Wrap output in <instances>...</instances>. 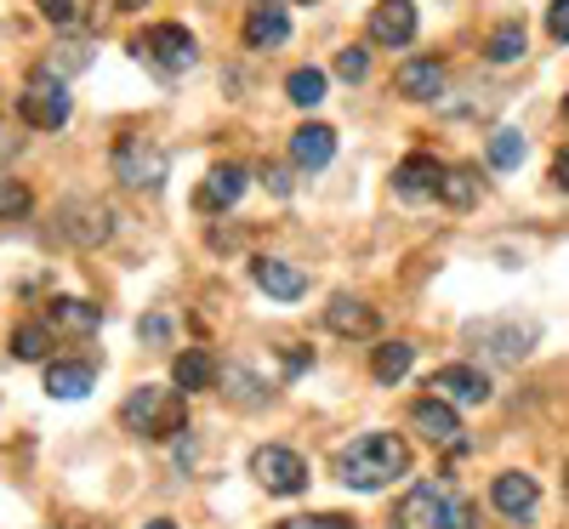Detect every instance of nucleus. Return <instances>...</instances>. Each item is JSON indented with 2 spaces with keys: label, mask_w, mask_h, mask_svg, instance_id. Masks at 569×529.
I'll use <instances>...</instances> for the list:
<instances>
[{
  "label": "nucleus",
  "mask_w": 569,
  "mask_h": 529,
  "mask_svg": "<svg viewBox=\"0 0 569 529\" xmlns=\"http://www.w3.org/2000/svg\"><path fill=\"white\" fill-rule=\"evenodd\" d=\"M34 211V194L23 182H0V222H12V217H29Z\"/></svg>",
  "instance_id": "nucleus-31"
},
{
  "label": "nucleus",
  "mask_w": 569,
  "mask_h": 529,
  "mask_svg": "<svg viewBox=\"0 0 569 529\" xmlns=\"http://www.w3.org/2000/svg\"><path fill=\"white\" fill-rule=\"evenodd\" d=\"M405 472H410V445L399 439V432H359L353 445L337 450V478L359 496H376V490L399 485Z\"/></svg>",
  "instance_id": "nucleus-1"
},
{
  "label": "nucleus",
  "mask_w": 569,
  "mask_h": 529,
  "mask_svg": "<svg viewBox=\"0 0 569 529\" xmlns=\"http://www.w3.org/2000/svg\"><path fill=\"white\" fill-rule=\"evenodd\" d=\"M552 182H558V188H569V142H563L558 160H552Z\"/></svg>",
  "instance_id": "nucleus-38"
},
{
  "label": "nucleus",
  "mask_w": 569,
  "mask_h": 529,
  "mask_svg": "<svg viewBox=\"0 0 569 529\" xmlns=\"http://www.w3.org/2000/svg\"><path fill=\"white\" fill-rule=\"evenodd\" d=\"M325 325L330 330H342V336H359V342H365V336H376V330H382V319H376V308L370 302H359V297H330V308H325Z\"/></svg>",
  "instance_id": "nucleus-19"
},
{
  "label": "nucleus",
  "mask_w": 569,
  "mask_h": 529,
  "mask_svg": "<svg viewBox=\"0 0 569 529\" xmlns=\"http://www.w3.org/2000/svg\"><path fill=\"white\" fill-rule=\"evenodd\" d=\"M563 120H569V91H563Z\"/></svg>",
  "instance_id": "nucleus-42"
},
{
  "label": "nucleus",
  "mask_w": 569,
  "mask_h": 529,
  "mask_svg": "<svg viewBox=\"0 0 569 529\" xmlns=\"http://www.w3.org/2000/svg\"><path fill=\"white\" fill-rule=\"evenodd\" d=\"M410 365H416L410 342H382V348H376V359H370V376L393 388V381H405V376H410Z\"/></svg>",
  "instance_id": "nucleus-26"
},
{
  "label": "nucleus",
  "mask_w": 569,
  "mask_h": 529,
  "mask_svg": "<svg viewBox=\"0 0 569 529\" xmlns=\"http://www.w3.org/2000/svg\"><path fill=\"white\" fill-rule=\"evenodd\" d=\"M114 7H126V12H137V7H149V0H114Z\"/></svg>",
  "instance_id": "nucleus-41"
},
{
  "label": "nucleus",
  "mask_w": 569,
  "mask_h": 529,
  "mask_svg": "<svg viewBox=\"0 0 569 529\" xmlns=\"http://www.w3.org/2000/svg\"><path fill=\"white\" fill-rule=\"evenodd\" d=\"M251 279H257V291H268L273 302H302L308 297V273L291 268V262H279V257H257Z\"/></svg>",
  "instance_id": "nucleus-14"
},
{
  "label": "nucleus",
  "mask_w": 569,
  "mask_h": 529,
  "mask_svg": "<svg viewBox=\"0 0 569 529\" xmlns=\"http://www.w3.org/2000/svg\"><path fill=\"white\" fill-rule=\"evenodd\" d=\"M12 154H18V137H12V131H7V126H0V166H7V160H12Z\"/></svg>",
  "instance_id": "nucleus-39"
},
{
  "label": "nucleus",
  "mask_w": 569,
  "mask_h": 529,
  "mask_svg": "<svg viewBox=\"0 0 569 529\" xmlns=\"http://www.w3.org/2000/svg\"><path fill=\"white\" fill-rule=\"evenodd\" d=\"M217 359L206 353V348H188V353H177L171 359V381H177V393H206V388H217Z\"/></svg>",
  "instance_id": "nucleus-21"
},
{
  "label": "nucleus",
  "mask_w": 569,
  "mask_h": 529,
  "mask_svg": "<svg viewBox=\"0 0 569 529\" xmlns=\"http://www.w3.org/2000/svg\"><path fill=\"white\" fill-rule=\"evenodd\" d=\"M410 427L421 432L427 445H439V450H456V456L467 450L461 416H456V410H450V399H439V393H433V399H416V405H410Z\"/></svg>",
  "instance_id": "nucleus-8"
},
{
  "label": "nucleus",
  "mask_w": 569,
  "mask_h": 529,
  "mask_svg": "<svg viewBox=\"0 0 569 529\" xmlns=\"http://www.w3.org/2000/svg\"><path fill=\"white\" fill-rule=\"evenodd\" d=\"M114 177L126 188H160L166 182V154L142 137H126V142H114Z\"/></svg>",
  "instance_id": "nucleus-9"
},
{
  "label": "nucleus",
  "mask_w": 569,
  "mask_h": 529,
  "mask_svg": "<svg viewBox=\"0 0 569 529\" xmlns=\"http://www.w3.org/2000/svg\"><path fill=\"white\" fill-rule=\"evenodd\" d=\"M120 416H126L131 432H142V439H177V432L188 427L182 393H160V388H137V393L126 399Z\"/></svg>",
  "instance_id": "nucleus-4"
},
{
  "label": "nucleus",
  "mask_w": 569,
  "mask_h": 529,
  "mask_svg": "<svg viewBox=\"0 0 569 529\" xmlns=\"http://www.w3.org/2000/svg\"><path fill=\"white\" fill-rule=\"evenodd\" d=\"M86 58H91V46H58V52L46 58V69H52V74L63 80V74H80V69H86Z\"/></svg>",
  "instance_id": "nucleus-32"
},
{
  "label": "nucleus",
  "mask_w": 569,
  "mask_h": 529,
  "mask_svg": "<svg viewBox=\"0 0 569 529\" xmlns=\"http://www.w3.org/2000/svg\"><path fill=\"white\" fill-rule=\"evenodd\" d=\"M563 496H569V467H563Z\"/></svg>",
  "instance_id": "nucleus-43"
},
{
  "label": "nucleus",
  "mask_w": 569,
  "mask_h": 529,
  "mask_svg": "<svg viewBox=\"0 0 569 529\" xmlns=\"http://www.w3.org/2000/svg\"><path fill=\"white\" fill-rule=\"evenodd\" d=\"M284 91H291V103L313 109V103L325 98V74H319V69H297L291 80H284Z\"/></svg>",
  "instance_id": "nucleus-30"
},
{
  "label": "nucleus",
  "mask_w": 569,
  "mask_h": 529,
  "mask_svg": "<svg viewBox=\"0 0 569 529\" xmlns=\"http://www.w3.org/2000/svg\"><path fill=\"white\" fill-rule=\"evenodd\" d=\"M370 40L376 46H410L416 40V7L410 0H376L370 7Z\"/></svg>",
  "instance_id": "nucleus-16"
},
{
  "label": "nucleus",
  "mask_w": 569,
  "mask_h": 529,
  "mask_svg": "<svg viewBox=\"0 0 569 529\" xmlns=\"http://www.w3.org/2000/svg\"><path fill=\"white\" fill-rule=\"evenodd\" d=\"M18 114H23V126H34V131H63V126H69V114H74V98H69V86L40 63V69L23 80Z\"/></svg>",
  "instance_id": "nucleus-3"
},
{
  "label": "nucleus",
  "mask_w": 569,
  "mask_h": 529,
  "mask_svg": "<svg viewBox=\"0 0 569 529\" xmlns=\"http://www.w3.org/2000/svg\"><path fill=\"white\" fill-rule=\"evenodd\" d=\"M439 200L450 211H472L485 200V177L472 171V166H445V182H439Z\"/></svg>",
  "instance_id": "nucleus-22"
},
{
  "label": "nucleus",
  "mask_w": 569,
  "mask_h": 529,
  "mask_svg": "<svg viewBox=\"0 0 569 529\" xmlns=\"http://www.w3.org/2000/svg\"><path fill=\"white\" fill-rule=\"evenodd\" d=\"M439 91H445V63H439V58H410V63H399V98L433 103Z\"/></svg>",
  "instance_id": "nucleus-18"
},
{
  "label": "nucleus",
  "mask_w": 569,
  "mask_h": 529,
  "mask_svg": "<svg viewBox=\"0 0 569 529\" xmlns=\"http://www.w3.org/2000/svg\"><path fill=\"white\" fill-rule=\"evenodd\" d=\"M472 342H479L485 353L518 365V359H530L536 353V325H518V319H501V325H479L472 330Z\"/></svg>",
  "instance_id": "nucleus-10"
},
{
  "label": "nucleus",
  "mask_w": 569,
  "mask_h": 529,
  "mask_svg": "<svg viewBox=\"0 0 569 529\" xmlns=\"http://www.w3.org/2000/svg\"><path fill=\"white\" fill-rule=\"evenodd\" d=\"M251 472L268 496H302L308 490V461L291 450V445H262L251 456Z\"/></svg>",
  "instance_id": "nucleus-6"
},
{
  "label": "nucleus",
  "mask_w": 569,
  "mask_h": 529,
  "mask_svg": "<svg viewBox=\"0 0 569 529\" xmlns=\"http://www.w3.org/2000/svg\"><path fill=\"white\" fill-rule=\"evenodd\" d=\"M233 200H246V171L240 166H211L194 188V206L217 217V211H233Z\"/></svg>",
  "instance_id": "nucleus-15"
},
{
  "label": "nucleus",
  "mask_w": 569,
  "mask_h": 529,
  "mask_svg": "<svg viewBox=\"0 0 569 529\" xmlns=\"http://www.w3.org/2000/svg\"><path fill=\"white\" fill-rule=\"evenodd\" d=\"M439 182H445V166L433 154H410L393 171V194L410 200V206H421V200H439Z\"/></svg>",
  "instance_id": "nucleus-11"
},
{
  "label": "nucleus",
  "mask_w": 569,
  "mask_h": 529,
  "mask_svg": "<svg viewBox=\"0 0 569 529\" xmlns=\"http://www.w3.org/2000/svg\"><path fill=\"white\" fill-rule=\"evenodd\" d=\"M433 393L450 399V405H485L496 388L479 365H445V370H433Z\"/></svg>",
  "instance_id": "nucleus-13"
},
{
  "label": "nucleus",
  "mask_w": 569,
  "mask_h": 529,
  "mask_svg": "<svg viewBox=\"0 0 569 529\" xmlns=\"http://www.w3.org/2000/svg\"><path fill=\"white\" fill-rule=\"evenodd\" d=\"M142 529H177L171 518H149V523H142Z\"/></svg>",
  "instance_id": "nucleus-40"
},
{
  "label": "nucleus",
  "mask_w": 569,
  "mask_h": 529,
  "mask_svg": "<svg viewBox=\"0 0 569 529\" xmlns=\"http://www.w3.org/2000/svg\"><path fill=\"white\" fill-rule=\"evenodd\" d=\"M246 46L251 52H268V46H279L284 34H291V12L279 7V0H257V7L246 12Z\"/></svg>",
  "instance_id": "nucleus-17"
},
{
  "label": "nucleus",
  "mask_w": 569,
  "mask_h": 529,
  "mask_svg": "<svg viewBox=\"0 0 569 529\" xmlns=\"http://www.w3.org/2000/svg\"><path fill=\"white\" fill-rule=\"evenodd\" d=\"M337 74H342L348 86H359V80L370 74V52H365V46H348V52L337 58Z\"/></svg>",
  "instance_id": "nucleus-33"
},
{
  "label": "nucleus",
  "mask_w": 569,
  "mask_h": 529,
  "mask_svg": "<svg viewBox=\"0 0 569 529\" xmlns=\"http://www.w3.org/2000/svg\"><path fill=\"white\" fill-rule=\"evenodd\" d=\"M536 501H541V490H536L530 472H501L496 485H490V507L501 518H512V523H530L536 518Z\"/></svg>",
  "instance_id": "nucleus-12"
},
{
  "label": "nucleus",
  "mask_w": 569,
  "mask_h": 529,
  "mask_svg": "<svg viewBox=\"0 0 569 529\" xmlns=\"http://www.w3.org/2000/svg\"><path fill=\"white\" fill-rule=\"evenodd\" d=\"M91 381H98L91 365H52V370H46V393H52V399H86Z\"/></svg>",
  "instance_id": "nucleus-24"
},
{
  "label": "nucleus",
  "mask_w": 569,
  "mask_h": 529,
  "mask_svg": "<svg viewBox=\"0 0 569 529\" xmlns=\"http://www.w3.org/2000/svg\"><path fill=\"white\" fill-rule=\"evenodd\" d=\"M330 154H337V131L330 126H297V137H291V166H302V171H325L330 166Z\"/></svg>",
  "instance_id": "nucleus-20"
},
{
  "label": "nucleus",
  "mask_w": 569,
  "mask_h": 529,
  "mask_svg": "<svg viewBox=\"0 0 569 529\" xmlns=\"http://www.w3.org/2000/svg\"><path fill=\"white\" fill-rule=\"evenodd\" d=\"M279 529H353V518H337V512H308V518H284Z\"/></svg>",
  "instance_id": "nucleus-34"
},
{
  "label": "nucleus",
  "mask_w": 569,
  "mask_h": 529,
  "mask_svg": "<svg viewBox=\"0 0 569 529\" xmlns=\"http://www.w3.org/2000/svg\"><path fill=\"white\" fill-rule=\"evenodd\" d=\"M12 359H23V365L52 359V330H46V325H18L12 330Z\"/></svg>",
  "instance_id": "nucleus-27"
},
{
  "label": "nucleus",
  "mask_w": 569,
  "mask_h": 529,
  "mask_svg": "<svg viewBox=\"0 0 569 529\" xmlns=\"http://www.w3.org/2000/svg\"><path fill=\"white\" fill-rule=\"evenodd\" d=\"M137 58H154V69L166 74V80H177V74H188L200 63V40L188 34L182 23H160V29H149L137 46H131Z\"/></svg>",
  "instance_id": "nucleus-5"
},
{
  "label": "nucleus",
  "mask_w": 569,
  "mask_h": 529,
  "mask_svg": "<svg viewBox=\"0 0 569 529\" xmlns=\"http://www.w3.org/2000/svg\"><path fill=\"white\" fill-rule=\"evenodd\" d=\"M120 228V217L103 206V200H63L58 211V233H69V246H103V239Z\"/></svg>",
  "instance_id": "nucleus-7"
},
{
  "label": "nucleus",
  "mask_w": 569,
  "mask_h": 529,
  "mask_svg": "<svg viewBox=\"0 0 569 529\" xmlns=\"http://www.w3.org/2000/svg\"><path fill=\"white\" fill-rule=\"evenodd\" d=\"M222 393L233 405H268V388H262V376L246 370V365H228V381H222Z\"/></svg>",
  "instance_id": "nucleus-28"
},
{
  "label": "nucleus",
  "mask_w": 569,
  "mask_h": 529,
  "mask_svg": "<svg viewBox=\"0 0 569 529\" xmlns=\"http://www.w3.org/2000/svg\"><path fill=\"white\" fill-rule=\"evenodd\" d=\"M547 34L569 40V0H552V7H547Z\"/></svg>",
  "instance_id": "nucleus-37"
},
{
  "label": "nucleus",
  "mask_w": 569,
  "mask_h": 529,
  "mask_svg": "<svg viewBox=\"0 0 569 529\" xmlns=\"http://www.w3.org/2000/svg\"><path fill=\"white\" fill-rule=\"evenodd\" d=\"M302 7H313V0H302Z\"/></svg>",
  "instance_id": "nucleus-44"
},
{
  "label": "nucleus",
  "mask_w": 569,
  "mask_h": 529,
  "mask_svg": "<svg viewBox=\"0 0 569 529\" xmlns=\"http://www.w3.org/2000/svg\"><path fill=\"white\" fill-rule=\"evenodd\" d=\"M485 154H490V171H518V166H525V131H512V126L496 131Z\"/></svg>",
  "instance_id": "nucleus-29"
},
{
  "label": "nucleus",
  "mask_w": 569,
  "mask_h": 529,
  "mask_svg": "<svg viewBox=\"0 0 569 529\" xmlns=\"http://www.w3.org/2000/svg\"><path fill=\"white\" fill-rule=\"evenodd\" d=\"M142 342H166V336H171V313H142Z\"/></svg>",
  "instance_id": "nucleus-36"
},
{
  "label": "nucleus",
  "mask_w": 569,
  "mask_h": 529,
  "mask_svg": "<svg viewBox=\"0 0 569 529\" xmlns=\"http://www.w3.org/2000/svg\"><path fill=\"white\" fill-rule=\"evenodd\" d=\"M52 325H58V330H74V336H91V330L103 325V313H98V302L58 297V302H52Z\"/></svg>",
  "instance_id": "nucleus-25"
},
{
  "label": "nucleus",
  "mask_w": 569,
  "mask_h": 529,
  "mask_svg": "<svg viewBox=\"0 0 569 529\" xmlns=\"http://www.w3.org/2000/svg\"><path fill=\"white\" fill-rule=\"evenodd\" d=\"M34 7L46 12V23H52V29H69L74 23V0H34Z\"/></svg>",
  "instance_id": "nucleus-35"
},
{
  "label": "nucleus",
  "mask_w": 569,
  "mask_h": 529,
  "mask_svg": "<svg viewBox=\"0 0 569 529\" xmlns=\"http://www.w3.org/2000/svg\"><path fill=\"white\" fill-rule=\"evenodd\" d=\"M399 529H479V518H472V507L439 485V478H427V485H416L399 507Z\"/></svg>",
  "instance_id": "nucleus-2"
},
{
  "label": "nucleus",
  "mask_w": 569,
  "mask_h": 529,
  "mask_svg": "<svg viewBox=\"0 0 569 529\" xmlns=\"http://www.w3.org/2000/svg\"><path fill=\"white\" fill-rule=\"evenodd\" d=\"M525 46H530L525 18H507V23H496V29H490L485 58H490V63H518V58H525Z\"/></svg>",
  "instance_id": "nucleus-23"
}]
</instances>
